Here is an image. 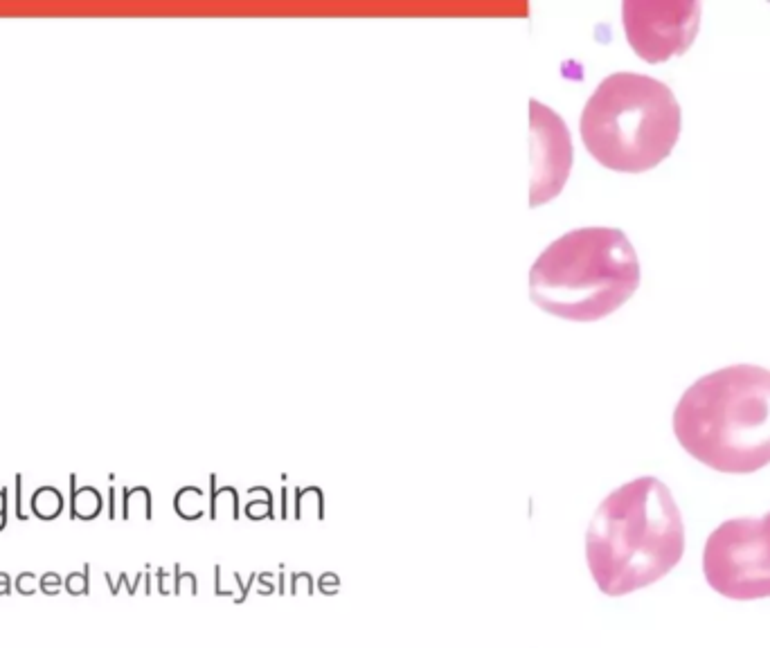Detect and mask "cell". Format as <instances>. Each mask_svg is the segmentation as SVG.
<instances>
[{
	"mask_svg": "<svg viewBox=\"0 0 770 648\" xmlns=\"http://www.w3.org/2000/svg\"><path fill=\"white\" fill-rule=\"evenodd\" d=\"M683 554V513L658 477H638L606 495L586 531L588 570L606 597L658 583Z\"/></svg>",
	"mask_w": 770,
	"mask_h": 648,
	"instance_id": "cell-1",
	"label": "cell"
},
{
	"mask_svg": "<svg viewBox=\"0 0 770 648\" xmlns=\"http://www.w3.org/2000/svg\"><path fill=\"white\" fill-rule=\"evenodd\" d=\"M678 444L707 468L730 475L770 464V369L732 365L712 372L680 396L674 412Z\"/></svg>",
	"mask_w": 770,
	"mask_h": 648,
	"instance_id": "cell-2",
	"label": "cell"
},
{
	"mask_svg": "<svg viewBox=\"0 0 770 648\" xmlns=\"http://www.w3.org/2000/svg\"><path fill=\"white\" fill-rule=\"evenodd\" d=\"M640 286L633 243L617 228H579L545 248L530 268V297L561 320L595 322Z\"/></svg>",
	"mask_w": 770,
	"mask_h": 648,
	"instance_id": "cell-3",
	"label": "cell"
},
{
	"mask_svg": "<svg viewBox=\"0 0 770 648\" xmlns=\"http://www.w3.org/2000/svg\"><path fill=\"white\" fill-rule=\"evenodd\" d=\"M683 113L667 84L638 72H615L595 88L579 131L599 165L624 174L658 167L674 151Z\"/></svg>",
	"mask_w": 770,
	"mask_h": 648,
	"instance_id": "cell-4",
	"label": "cell"
},
{
	"mask_svg": "<svg viewBox=\"0 0 770 648\" xmlns=\"http://www.w3.org/2000/svg\"><path fill=\"white\" fill-rule=\"evenodd\" d=\"M703 572L714 592L732 601L770 597V513L734 518L705 543Z\"/></svg>",
	"mask_w": 770,
	"mask_h": 648,
	"instance_id": "cell-5",
	"label": "cell"
},
{
	"mask_svg": "<svg viewBox=\"0 0 770 648\" xmlns=\"http://www.w3.org/2000/svg\"><path fill=\"white\" fill-rule=\"evenodd\" d=\"M701 12L696 0H626L622 5L626 41L647 63L678 57L694 43Z\"/></svg>",
	"mask_w": 770,
	"mask_h": 648,
	"instance_id": "cell-6",
	"label": "cell"
},
{
	"mask_svg": "<svg viewBox=\"0 0 770 648\" xmlns=\"http://www.w3.org/2000/svg\"><path fill=\"white\" fill-rule=\"evenodd\" d=\"M530 135V207H539L554 201L566 187L575 149H572V135L561 115L541 104L539 99H530Z\"/></svg>",
	"mask_w": 770,
	"mask_h": 648,
	"instance_id": "cell-7",
	"label": "cell"
},
{
	"mask_svg": "<svg viewBox=\"0 0 770 648\" xmlns=\"http://www.w3.org/2000/svg\"><path fill=\"white\" fill-rule=\"evenodd\" d=\"M102 513V495L95 486H77V477L70 475V518L95 520Z\"/></svg>",
	"mask_w": 770,
	"mask_h": 648,
	"instance_id": "cell-8",
	"label": "cell"
},
{
	"mask_svg": "<svg viewBox=\"0 0 770 648\" xmlns=\"http://www.w3.org/2000/svg\"><path fill=\"white\" fill-rule=\"evenodd\" d=\"M30 509L41 520H55L64 511V495H61L55 486H39L32 493Z\"/></svg>",
	"mask_w": 770,
	"mask_h": 648,
	"instance_id": "cell-9",
	"label": "cell"
},
{
	"mask_svg": "<svg viewBox=\"0 0 770 648\" xmlns=\"http://www.w3.org/2000/svg\"><path fill=\"white\" fill-rule=\"evenodd\" d=\"M91 565H84L82 572H70L66 579H64V588L68 594H73V597H84V594H88V590H91Z\"/></svg>",
	"mask_w": 770,
	"mask_h": 648,
	"instance_id": "cell-10",
	"label": "cell"
},
{
	"mask_svg": "<svg viewBox=\"0 0 770 648\" xmlns=\"http://www.w3.org/2000/svg\"><path fill=\"white\" fill-rule=\"evenodd\" d=\"M133 504H142L149 511V493L145 489H131L122 493V516L129 518Z\"/></svg>",
	"mask_w": 770,
	"mask_h": 648,
	"instance_id": "cell-11",
	"label": "cell"
},
{
	"mask_svg": "<svg viewBox=\"0 0 770 648\" xmlns=\"http://www.w3.org/2000/svg\"><path fill=\"white\" fill-rule=\"evenodd\" d=\"M14 588H16V592L23 594V597H32V594H37V590H39L37 574H34V572H21L19 576H16Z\"/></svg>",
	"mask_w": 770,
	"mask_h": 648,
	"instance_id": "cell-12",
	"label": "cell"
},
{
	"mask_svg": "<svg viewBox=\"0 0 770 648\" xmlns=\"http://www.w3.org/2000/svg\"><path fill=\"white\" fill-rule=\"evenodd\" d=\"M61 588H64V576H59L57 572H46L39 579V590L48 594V597H55V594L61 592Z\"/></svg>",
	"mask_w": 770,
	"mask_h": 648,
	"instance_id": "cell-13",
	"label": "cell"
},
{
	"mask_svg": "<svg viewBox=\"0 0 770 648\" xmlns=\"http://www.w3.org/2000/svg\"><path fill=\"white\" fill-rule=\"evenodd\" d=\"M16 518L28 520L30 516L23 511V475H16Z\"/></svg>",
	"mask_w": 770,
	"mask_h": 648,
	"instance_id": "cell-14",
	"label": "cell"
},
{
	"mask_svg": "<svg viewBox=\"0 0 770 648\" xmlns=\"http://www.w3.org/2000/svg\"><path fill=\"white\" fill-rule=\"evenodd\" d=\"M7 513V489H0V516Z\"/></svg>",
	"mask_w": 770,
	"mask_h": 648,
	"instance_id": "cell-15",
	"label": "cell"
},
{
	"mask_svg": "<svg viewBox=\"0 0 770 648\" xmlns=\"http://www.w3.org/2000/svg\"><path fill=\"white\" fill-rule=\"evenodd\" d=\"M14 583H0V597H10Z\"/></svg>",
	"mask_w": 770,
	"mask_h": 648,
	"instance_id": "cell-16",
	"label": "cell"
},
{
	"mask_svg": "<svg viewBox=\"0 0 770 648\" xmlns=\"http://www.w3.org/2000/svg\"><path fill=\"white\" fill-rule=\"evenodd\" d=\"M109 516L115 518V489H111V511H109Z\"/></svg>",
	"mask_w": 770,
	"mask_h": 648,
	"instance_id": "cell-17",
	"label": "cell"
},
{
	"mask_svg": "<svg viewBox=\"0 0 770 648\" xmlns=\"http://www.w3.org/2000/svg\"><path fill=\"white\" fill-rule=\"evenodd\" d=\"M0 583H12V576L7 572H0Z\"/></svg>",
	"mask_w": 770,
	"mask_h": 648,
	"instance_id": "cell-18",
	"label": "cell"
},
{
	"mask_svg": "<svg viewBox=\"0 0 770 648\" xmlns=\"http://www.w3.org/2000/svg\"><path fill=\"white\" fill-rule=\"evenodd\" d=\"M7 527V513L5 516H0V531H3Z\"/></svg>",
	"mask_w": 770,
	"mask_h": 648,
	"instance_id": "cell-19",
	"label": "cell"
}]
</instances>
